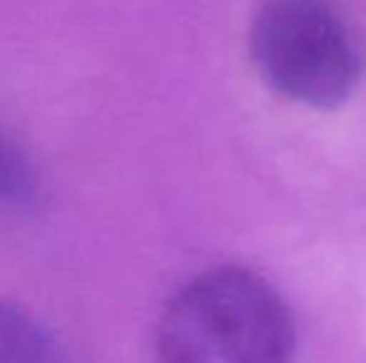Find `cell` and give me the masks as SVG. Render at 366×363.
Returning <instances> with one entry per match:
<instances>
[{
	"label": "cell",
	"instance_id": "obj_1",
	"mask_svg": "<svg viewBox=\"0 0 366 363\" xmlns=\"http://www.w3.org/2000/svg\"><path fill=\"white\" fill-rule=\"evenodd\" d=\"M297 326L259 274L219 267L194 276L157 324V363H294Z\"/></svg>",
	"mask_w": 366,
	"mask_h": 363
},
{
	"label": "cell",
	"instance_id": "obj_2",
	"mask_svg": "<svg viewBox=\"0 0 366 363\" xmlns=\"http://www.w3.org/2000/svg\"><path fill=\"white\" fill-rule=\"evenodd\" d=\"M249 55L282 100L337 110L362 83L357 28L334 0H264L252 18Z\"/></svg>",
	"mask_w": 366,
	"mask_h": 363
},
{
	"label": "cell",
	"instance_id": "obj_4",
	"mask_svg": "<svg viewBox=\"0 0 366 363\" xmlns=\"http://www.w3.org/2000/svg\"><path fill=\"white\" fill-rule=\"evenodd\" d=\"M38 194V175L28 155L0 132V204L25 207Z\"/></svg>",
	"mask_w": 366,
	"mask_h": 363
},
{
	"label": "cell",
	"instance_id": "obj_3",
	"mask_svg": "<svg viewBox=\"0 0 366 363\" xmlns=\"http://www.w3.org/2000/svg\"><path fill=\"white\" fill-rule=\"evenodd\" d=\"M0 363H68V359L38 321L0 301Z\"/></svg>",
	"mask_w": 366,
	"mask_h": 363
}]
</instances>
